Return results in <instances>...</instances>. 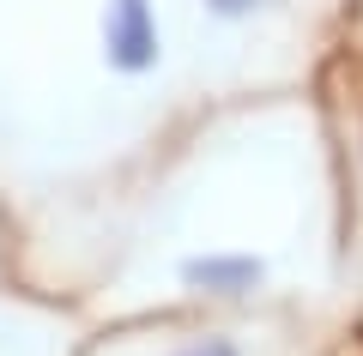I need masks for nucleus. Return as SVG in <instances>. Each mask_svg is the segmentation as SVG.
<instances>
[{
  "label": "nucleus",
  "instance_id": "7ed1b4c3",
  "mask_svg": "<svg viewBox=\"0 0 363 356\" xmlns=\"http://www.w3.org/2000/svg\"><path fill=\"white\" fill-rule=\"evenodd\" d=\"M176 356H242L230 338H206V344H194V350H176Z\"/></svg>",
  "mask_w": 363,
  "mask_h": 356
},
{
  "label": "nucleus",
  "instance_id": "f257e3e1",
  "mask_svg": "<svg viewBox=\"0 0 363 356\" xmlns=\"http://www.w3.org/2000/svg\"><path fill=\"white\" fill-rule=\"evenodd\" d=\"M109 67H121V73H145V67H157L152 0H109Z\"/></svg>",
  "mask_w": 363,
  "mask_h": 356
},
{
  "label": "nucleus",
  "instance_id": "f03ea898",
  "mask_svg": "<svg viewBox=\"0 0 363 356\" xmlns=\"http://www.w3.org/2000/svg\"><path fill=\"white\" fill-rule=\"evenodd\" d=\"M182 284L236 296V290H255L260 284V260H248V254H206V260H188V266H182Z\"/></svg>",
  "mask_w": 363,
  "mask_h": 356
},
{
  "label": "nucleus",
  "instance_id": "20e7f679",
  "mask_svg": "<svg viewBox=\"0 0 363 356\" xmlns=\"http://www.w3.org/2000/svg\"><path fill=\"white\" fill-rule=\"evenodd\" d=\"M212 13H224V18H242V13H255L260 0H206Z\"/></svg>",
  "mask_w": 363,
  "mask_h": 356
}]
</instances>
